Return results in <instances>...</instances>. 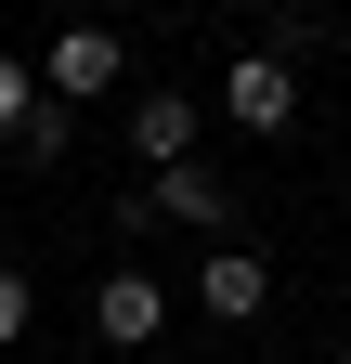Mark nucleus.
<instances>
[{
  "instance_id": "obj_8",
  "label": "nucleus",
  "mask_w": 351,
  "mask_h": 364,
  "mask_svg": "<svg viewBox=\"0 0 351 364\" xmlns=\"http://www.w3.org/2000/svg\"><path fill=\"white\" fill-rule=\"evenodd\" d=\"M65 144H78V105H39L26 117V169H65Z\"/></svg>"
},
{
  "instance_id": "obj_7",
  "label": "nucleus",
  "mask_w": 351,
  "mask_h": 364,
  "mask_svg": "<svg viewBox=\"0 0 351 364\" xmlns=\"http://www.w3.org/2000/svg\"><path fill=\"white\" fill-rule=\"evenodd\" d=\"M53 105V91H39V65L26 53H0V144H26V117Z\"/></svg>"
},
{
  "instance_id": "obj_9",
  "label": "nucleus",
  "mask_w": 351,
  "mask_h": 364,
  "mask_svg": "<svg viewBox=\"0 0 351 364\" xmlns=\"http://www.w3.org/2000/svg\"><path fill=\"white\" fill-rule=\"evenodd\" d=\"M26 312H39V287H26V273H14V260H0V351H14V338H26Z\"/></svg>"
},
{
  "instance_id": "obj_3",
  "label": "nucleus",
  "mask_w": 351,
  "mask_h": 364,
  "mask_svg": "<svg viewBox=\"0 0 351 364\" xmlns=\"http://www.w3.org/2000/svg\"><path fill=\"white\" fill-rule=\"evenodd\" d=\"M222 117H234V130H286V117H299V65H286V53H234V65H222Z\"/></svg>"
},
{
  "instance_id": "obj_5",
  "label": "nucleus",
  "mask_w": 351,
  "mask_h": 364,
  "mask_svg": "<svg viewBox=\"0 0 351 364\" xmlns=\"http://www.w3.org/2000/svg\"><path fill=\"white\" fill-rule=\"evenodd\" d=\"M130 156H144V169H183L195 156V91H130Z\"/></svg>"
},
{
  "instance_id": "obj_2",
  "label": "nucleus",
  "mask_w": 351,
  "mask_h": 364,
  "mask_svg": "<svg viewBox=\"0 0 351 364\" xmlns=\"http://www.w3.org/2000/svg\"><path fill=\"white\" fill-rule=\"evenodd\" d=\"M195 312L208 326H260V312H274V260L260 247H208L195 260Z\"/></svg>"
},
{
  "instance_id": "obj_11",
  "label": "nucleus",
  "mask_w": 351,
  "mask_h": 364,
  "mask_svg": "<svg viewBox=\"0 0 351 364\" xmlns=\"http://www.w3.org/2000/svg\"><path fill=\"white\" fill-rule=\"evenodd\" d=\"M338 364H351V351H338Z\"/></svg>"
},
{
  "instance_id": "obj_6",
  "label": "nucleus",
  "mask_w": 351,
  "mask_h": 364,
  "mask_svg": "<svg viewBox=\"0 0 351 364\" xmlns=\"http://www.w3.org/2000/svg\"><path fill=\"white\" fill-rule=\"evenodd\" d=\"M156 221H195V235L222 247V235H234V182H222V169H195V156H183V169H156Z\"/></svg>"
},
{
  "instance_id": "obj_1",
  "label": "nucleus",
  "mask_w": 351,
  "mask_h": 364,
  "mask_svg": "<svg viewBox=\"0 0 351 364\" xmlns=\"http://www.w3.org/2000/svg\"><path fill=\"white\" fill-rule=\"evenodd\" d=\"M156 326H169V287H156L144 260H104V287H92V338H104V351H144Z\"/></svg>"
},
{
  "instance_id": "obj_10",
  "label": "nucleus",
  "mask_w": 351,
  "mask_h": 364,
  "mask_svg": "<svg viewBox=\"0 0 351 364\" xmlns=\"http://www.w3.org/2000/svg\"><path fill=\"white\" fill-rule=\"evenodd\" d=\"M234 14H286V0H234Z\"/></svg>"
},
{
  "instance_id": "obj_4",
  "label": "nucleus",
  "mask_w": 351,
  "mask_h": 364,
  "mask_svg": "<svg viewBox=\"0 0 351 364\" xmlns=\"http://www.w3.org/2000/svg\"><path fill=\"white\" fill-rule=\"evenodd\" d=\"M39 91H53V105H104L117 91V26H65L53 53H39Z\"/></svg>"
}]
</instances>
